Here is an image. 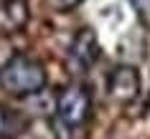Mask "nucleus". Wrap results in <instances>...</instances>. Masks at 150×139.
Returning <instances> with one entry per match:
<instances>
[{"label":"nucleus","instance_id":"obj_1","mask_svg":"<svg viewBox=\"0 0 150 139\" xmlns=\"http://www.w3.org/2000/svg\"><path fill=\"white\" fill-rule=\"evenodd\" d=\"M46 86V68L31 56H13L0 68V89L10 96H31Z\"/></svg>","mask_w":150,"mask_h":139},{"label":"nucleus","instance_id":"obj_2","mask_svg":"<svg viewBox=\"0 0 150 139\" xmlns=\"http://www.w3.org/2000/svg\"><path fill=\"white\" fill-rule=\"evenodd\" d=\"M92 114V96L84 86H66L56 99V116L66 126H81Z\"/></svg>","mask_w":150,"mask_h":139},{"label":"nucleus","instance_id":"obj_3","mask_svg":"<svg viewBox=\"0 0 150 139\" xmlns=\"http://www.w3.org/2000/svg\"><path fill=\"white\" fill-rule=\"evenodd\" d=\"M107 91L115 101L130 104L140 94V73L135 66H117L107 78Z\"/></svg>","mask_w":150,"mask_h":139},{"label":"nucleus","instance_id":"obj_4","mask_svg":"<svg viewBox=\"0 0 150 139\" xmlns=\"http://www.w3.org/2000/svg\"><path fill=\"white\" fill-rule=\"evenodd\" d=\"M69 56L74 66L81 71L92 68L97 61H99V41H97L94 31H89V28H81L74 41H71V48H69Z\"/></svg>","mask_w":150,"mask_h":139},{"label":"nucleus","instance_id":"obj_5","mask_svg":"<svg viewBox=\"0 0 150 139\" xmlns=\"http://www.w3.org/2000/svg\"><path fill=\"white\" fill-rule=\"evenodd\" d=\"M28 23V5L25 0H5L0 5V36L23 31Z\"/></svg>","mask_w":150,"mask_h":139},{"label":"nucleus","instance_id":"obj_6","mask_svg":"<svg viewBox=\"0 0 150 139\" xmlns=\"http://www.w3.org/2000/svg\"><path fill=\"white\" fill-rule=\"evenodd\" d=\"M10 126H13V114L5 106H0V139L10 134Z\"/></svg>","mask_w":150,"mask_h":139},{"label":"nucleus","instance_id":"obj_7","mask_svg":"<svg viewBox=\"0 0 150 139\" xmlns=\"http://www.w3.org/2000/svg\"><path fill=\"white\" fill-rule=\"evenodd\" d=\"M46 3L54 10H59V13H69V10H74L76 5H79L81 0H46Z\"/></svg>","mask_w":150,"mask_h":139}]
</instances>
